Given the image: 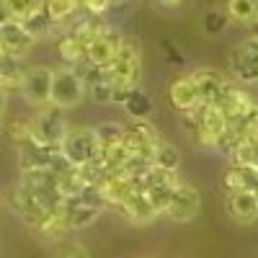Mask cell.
Returning <instances> with one entry per match:
<instances>
[{
  "instance_id": "obj_1",
  "label": "cell",
  "mask_w": 258,
  "mask_h": 258,
  "mask_svg": "<svg viewBox=\"0 0 258 258\" xmlns=\"http://www.w3.org/2000/svg\"><path fill=\"white\" fill-rule=\"evenodd\" d=\"M103 80L119 93L137 91L142 83V47L135 36H124L121 49L111 64L103 68Z\"/></svg>"
},
{
  "instance_id": "obj_2",
  "label": "cell",
  "mask_w": 258,
  "mask_h": 258,
  "mask_svg": "<svg viewBox=\"0 0 258 258\" xmlns=\"http://www.w3.org/2000/svg\"><path fill=\"white\" fill-rule=\"evenodd\" d=\"M68 132H70L68 111L54 109V106H44V109H39L34 114V119L29 121V140H31V145L59 147Z\"/></svg>"
},
{
  "instance_id": "obj_3",
  "label": "cell",
  "mask_w": 258,
  "mask_h": 258,
  "mask_svg": "<svg viewBox=\"0 0 258 258\" xmlns=\"http://www.w3.org/2000/svg\"><path fill=\"white\" fill-rule=\"evenodd\" d=\"M186 124L191 126V137L199 147L204 150H214L217 142L222 140L225 129H227V119L220 114V109L214 103H202L197 111L183 114Z\"/></svg>"
},
{
  "instance_id": "obj_4",
  "label": "cell",
  "mask_w": 258,
  "mask_h": 258,
  "mask_svg": "<svg viewBox=\"0 0 258 258\" xmlns=\"http://www.w3.org/2000/svg\"><path fill=\"white\" fill-rule=\"evenodd\" d=\"M59 155L73 168H85V165L98 163L101 147H98L96 129L93 126H73L59 145Z\"/></svg>"
},
{
  "instance_id": "obj_5",
  "label": "cell",
  "mask_w": 258,
  "mask_h": 258,
  "mask_svg": "<svg viewBox=\"0 0 258 258\" xmlns=\"http://www.w3.org/2000/svg\"><path fill=\"white\" fill-rule=\"evenodd\" d=\"M85 98V85L78 78L73 68H57L52 70V93H49V106L62 111H70Z\"/></svg>"
},
{
  "instance_id": "obj_6",
  "label": "cell",
  "mask_w": 258,
  "mask_h": 258,
  "mask_svg": "<svg viewBox=\"0 0 258 258\" xmlns=\"http://www.w3.org/2000/svg\"><path fill=\"white\" fill-rule=\"evenodd\" d=\"M230 70L245 85L258 83V36H248L230 52Z\"/></svg>"
},
{
  "instance_id": "obj_7",
  "label": "cell",
  "mask_w": 258,
  "mask_h": 258,
  "mask_svg": "<svg viewBox=\"0 0 258 258\" xmlns=\"http://www.w3.org/2000/svg\"><path fill=\"white\" fill-rule=\"evenodd\" d=\"M21 93H24V98L31 106H36V109L49 106L52 68H47V64H34V68H26L24 80H21Z\"/></svg>"
},
{
  "instance_id": "obj_8",
  "label": "cell",
  "mask_w": 258,
  "mask_h": 258,
  "mask_svg": "<svg viewBox=\"0 0 258 258\" xmlns=\"http://www.w3.org/2000/svg\"><path fill=\"white\" fill-rule=\"evenodd\" d=\"M199 209H202L199 188L191 186V183H186V181H181V186L176 188V194H173V199H170L168 209L163 212V217H168L170 222L183 225V222H191L194 217H197Z\"/></svg>"
},
{
  "instance_id": "obj_9",
  "label": "cell",
  "mask_w": 258,
  "mask_h": 258,
  "mask_svg": "<svg viewBox=\"0 0 258 258\" xmlns=\"http://www.w3.org/2000/svg\"><path fill=\"white\" fill-rule=\"evenodd\" d=\"M121 41H124V34L116 29V26H109L106 24L103 31L88 44V49H85V59H88L91 64H96V68H106V64H111L114 57L119 54L121 49Z\"/></svg>"
},
{
  "instance_id": "obj_10",
  "label": "cell",
  "mask_w": 258,
  "mask_h": 258,
  "mask_svg": "<svg viewBox=\"0 0 258 258\" xmlns=\"http://www.w3.org/2000/svg\"><path fill=\"white\" fill-rule=\"evenodd\" d=\"M214 106H217L220 114H222V116L227 119V124H230V121H238V119H243L245 114H250L258 103H255V98H253L245 88H238V85L227 83L225 91L220 93V98L214 101Z\"/></svg>"
},
{
  "instance_id": "obj_11",
  "label": "cell",
  "mask_w": 258,
  "mask_h": 258,
  "mask_svg": "<svg viewBox=\"0 0 258 258\" xmlns=\"http://www.w3.org/2000/svg\"><path fill=\"white\" fill-rule=\"evenodd\" d=\"M34 44H36V39L21 24H16V21H11V18L0 24V52H3L6 57L21 59L24 54L31 52Z\"/></svg>"
},
{
  "instance_id": "obj_12",
  "label": "cell",
  "mask_w": 258,
  "mask_h": 258,
  "mask_svg": "<svg viewBox=\"0 0 258 258\" xmlns=\"http://www.w3.org/2000/svg\"><path fill=\"white\" fill-rule=\"evenodd\" d=\"M168 101L181 114H191V111H197L202 106V96H199V88H197V83H194L191 73L188 75H178L173 83L168 85Z\"/></svg>"
},
{
  "instance_id": "obj_13",
  "label": "cell",
  "mask_w": 258,
  "mask_h": 258,
  "mask_svg": "<svg viewBox=\"0 0 258 258\" xmlns=\"http://www.w3.org/2000/svg\"><path fill=\"white\" fill-rule=\"evenodd\" d=\"M225 212L232 222L238 225H253L258 220V199L253 191H238L225 194Z\"/></svg>"
},
{
  "instance_id": "obj_14",
  "label": "cell",
  "mask_w": 258,
  "mask_h": 258,
  "mask_svg": "<svg viewBox=\"0 0 258 258\" xmlns=\"http://www.w3.org/2000/svg\"><path fill=\"white\" fill-rule=\"evenodd\" d=\"M101 207H93L88 202H83L80 197H68L62 204V217L64 222H68L70 230H83V227H88L93 225L98 217H101Z\"/></svg>"
},
{
  "instance_id": "obj_15",
  "label": "cell",
  "mask_w": 258,
  "mask_h": 258,
  "mask_svg": "<svg viewBox=\"0 0 258 258\" xmlns=\"http://www.w3.org/2000/svg\"><path fill=\"white\" fill-rule=\"evenodd\" d=\"M116 209L121 212V217H126L132 225H147V222H153L155 217H160V214L153 209V204H150V199L145 197L140 188Z\"/></svg>"
},
{
  "instance_id": "obj_16",
  "label": "cell",
  "mask_w": 258,
  "mask_h": 258,
  "mask_svg": "<svg viewBox=\"0 0 258 258\" xmlns=\"http://www.w3.org/2000/svg\"><path fill=\"white\" fill-rule=\"evenodd\" d=\"M194 83H197V88H199V96H202V103H214L220 98V93L225 91V85H227V78L217 70H194L191 73Z\"/></svg>"
},
{
  "instance_id": "obj_17",
  "label": "cell",
  "mask_w": 258,
  "mask_h": 258,
  "mask_svg": "<svg viewBox=\"0 0 258 258\" xmlns=\"http://www.w3.org/2000/svg\"><path fill=\"white\" fill-rule=\"evenodd\" d=\"M225 194H238V191H255L258 188V170L255 168H240L230 165L222 176Z\"/></svg>"
},
{
  "instance_id": "obj_18",
  "label": "cell",
  "mask_w": 258,
  "mask_h": 258,
  "mask_svg": "<svg viewBox=\"0 0 258 258\" xmlns=\"http://www.w3.org/2000/svg\"><path fill=\"white\" fill-rule=\"evenodd\" d=\"M44 3L47 0H0V8L16 24H26L34 16L44 13Z\"/></svg>"
},
{
  "instance_id": "obj_19",
  "label": "cell",
  "mask_w": 258,
  "mask_h": 258,
  "mask_svg": "<svg viewBox=\"0 0 258 258\" xmlns=\"http://www.w3.org/2000/svg\"><path fill=\"white\" fill-rule=\"evenodd\" d=\"M57 54L64 62V68H75V64H80L85 59V47L68 31L57 39Z\"/></svg>"
},
{
  "instance_id": "obj_20",
  "label": "cell",
  "mask_w": 258,
  "mask_h": 258,
  "mask_svg": "<svg viewBox=\"0 0 258 258\" xmlns=\"http://www.w3.org/2000/svg\"><path fill=\"white\" fill-rule=\"evenodd\" d=\"M93 129H96L101 153L124 145V137H126V126H124V124H119V121H103V124H98V126H93Z\"/></svg>"
},
{
  "instance_id": "obj_21",
  "label": "cell",
  "mask_w": 258,
  "mask_h": 258,
  "mask_svg": "<svg viewBox=\"0 0 258 258\" xmlns=\"http://www.w3.org/2000/svg\"><path fill=\"white\" fill-rule=\"evenodd\" d=\"M24 73L26 68H21V59L16 57H0V88L3 91H13V88H21V80H24Z\"/></svg>"
},
{
  "instance_id": "obj_22",
  "label": "cell",
  "mask_w": 258,
  "mask_h": 258,
  "mask_svg": "<svg viewBox=\"0 0 258 258\" xmlns=\"http://www.w3.org/2000/svg\"><path fill=\"white\" fill-rule=\"evenodd\" d=\"M121 109L135 121H147V116L153 114V98H150L142 88H137V91H132L126 96V101L121 103Z\"/></svg>"
},
{
  "instance_id": "obj_23",
  "label": "cell",
  "mask_w": 258,
  "mask_h": 258,
  "mask_svg": "<svg viewBox=\"0 0 258 258\" xmlns=\"http://www.w3.org/2000/svg\"><path fill=\"white\" fill-rule=\"evenodd\" d=\"M78 11H83L80 0H47L44 3V13H47L52 26H59L64 21H70Z\"/></svg>"
},
{
  "instance_id": "obj_24",
  "label": "cell",
  "mask_w": 258,
  "mask_h": 258,
  "mask_svg": "<svg viewBox=\"0 0 258 258\" xmlns=\"http://www.w3.org/2000/svg\"><path fill=\"white\" fill-rule=\"evenodd\" d=\"M178 165H181V153H178V147L170 145L168 140H163V142L155 147V153H153V168L178 173Z\"/></svg>"
},
{
  "instance_id": "obj_25",
  "label": "cell",
  "mask_w": 258,
  "mask_h": 258,
  "mask_svg": "<svg viewBox=\"0 0 258 258\" xmlns=\"http://www.w3.org/2000/svg\"><path fill=\"white\" fill-rule=\"evenodd\" d=\"M103 26H106V24H103L101 18L85 16L83 21H78V24L73 26V31H70V34H73V36L80 41V44H83L85 49H88V44H91V41H93V39H96V36L103 31Z\"/></svg>"
},
{
  "instance_id": "obj_26",
  "label": "cell",
  "mask_w": 258,
  "mask_h": 258,
  "mask_svg": "<svg viewBox=\"0 0 258 258\" xmlns=\"http://www.w3.org/2000/svg\"><path fill=\"white\" fill-rule=\"evenodd\" d=\"M232 165L240 168H258V140H243L238 150L230 155Z\"/></svg>"
},
{
  "instance_id": "obj_27",
  "label": "cell",
  "mask_w": 258,
  "mask_h": 258,
  "mask_svg": "<svg viewBox=\"0 0 258 258\" xmlns=\"http://www.w3.org/2000/svg\"><path fill=\"white\" fill-rule=\"evenodd\" d=\"M258 0H227V18L238 21V24H253Z\"/></svg>"
},
{
  "instance_id": "obj_28",
  "label": "cell",
  "mask_w": 258,
  "mask_h": 258,
  "mask_svg": "<svg viewBox=\"0 0 258 258\" xmlns=\"http://www.w3.org/2000/svg\"><path fill=\"white\" fill-rule=\"evenodd\" d=\"M88 91H91V98H93L96 103H103V106H106V103H114V88H111V85L106 83L103 78H101L98 83H93Z\"/></svg>"
},
{
  "instance_id": "obj_29",
  "label": "cell",
  "mask_w": 258,
  "mask_h": 258,
  "mask_svg": "<svg viewBox=\"0 0 258 258\" xmlns=\"http://www.w3.org/2000/svg\"><path fill=\"white\" fill-rule=\"evenodd\" d=\"M225 26H227V16L222 11H209L204 16V31L207 34H220Z\"/></svg>"
},
{
  "instance_id": "obj_30",
  "label": "cell",
  "mask_w": 258,
  "mask_h": 258,
  "mask_svg": "<svg viewBox=\"0 0 258 258\" xmlns=\"http://www.w3.org/2000/svg\"><path fill=\"white\" fill-rule=\"evenodd\" d=\"M54 258H91V253L85 250V245H80V243H62L57 248Z\"/></svg>"
},
{
  "instance_id": "obj_31",
  "label": "cell",
  "mask_w": 258,
  "mask_h": 258,
  "mask_svg": "<svg viewBox=\"0 0 258 258\" xmlns=\"http://www.w3.org/2000/svg\"><path fill=\"white\" fill-rule=\"evenodd\" d=\"M158 6L165 8V11H176V8L183 6V0H158Z\"/></svg>"
},
{
  "instance_id": "obj_32",
  "label": "cell",
  "mask_w": 258,
  "mask_h": 258,
  "mask_svg": "<svg viewBox=\"0 0 258 258\" xmlns=\"http://www.w3.org/2000/svg\"><path fill=\"white\" fill-rule=\"evenodd\" d=\"M6 106H8V91H3V88H0V116H3Z\"/></svg>"
},
{
  "instance_id": "obj_33",
  "label": "cell",
  "mask_w": 258,
  "mask_h": 258,
  "mask_svg": "<svg viewBox=\"0 0 258 258\" xmlns=\"http://www.w3.org/2000/svg\"><path fill=\"white\" fill-rule=\"evenodd\" d=\"M124 3H126V0H109L111 8H119V6H124Z\"/></svg>"
},
{
  "instance_id": "obj_34",
  "label": "cell",
  "mask_w": 258,
  "mask_h": 258,
  "mask_svg": "<svg viewBox=\"0 0 258 258\" xmlns=\"http://www.w3.org/2000/svg\"><path fill=\"white\" fill-rule=\"evenodd\" d=\"M253 26L258 29V3H255V16H253Z\"/></svg>"
},
{
  "instance_id": "obj_35",
  "label": "cell",
  "mask_w": 258,
  "mask_h": 258,
  "mask_svg": "<svg viewBox=\"0 0 258 258\" xmlns=\"http://www.w3.org/2000/svg\"><path fill=\"white\" fill-rule=\"evenodd\" d=\"M253 194H255V199H258V188H255V191H253Z\"/></svg>"
},
{
  "instance_id": "obj_36",
  "label": "cell",
  "mask_w": 258,
  "mask_h": 258,
  "mask_svg": "<svg viewBox=\"0 0 258 258\" xmlns=\"http://www.w3.org/2000/svg\"><path fill=\"white\" fill-rule=\"evenodd\" d=\"M0 57H3V52H0Z\"/></svg>"
},
{
  "instance_id": "obj_37",
  "label": "cell",
  "mask_w": 258,
  "mask_h": 258,
  "mask_svg": "<svg viewBox=\"0 0 258 258\" xmlns=\"http://www.w3.org/2000/svg\"><path fill=\"white\" fill-rule=\"evenodd\" d=\"M255 170H258V168H255Z\"/></svg>"
}]
</instances>
